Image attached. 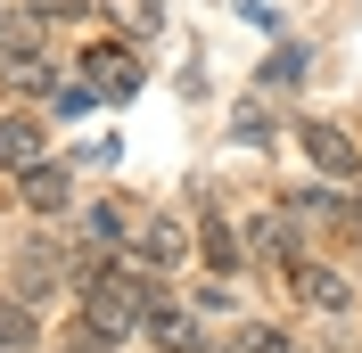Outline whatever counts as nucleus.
<instances>
[{"mask_svg": "<svg viewBox=\"0 0 362 353\" xmlns=\"http://www.w3.org/2000/svg\"><path fill=\"white\" fill-rule=\"evenodd\" d=\"M148 345H157V353H206L198 345V312H181V304L157 296V312H148Z\"/></svg>", "mask_w": 362, "mask_h": 353, "instance_id": "obj_12", "label": "nucleus"}, {"mask_svg": "<svg viewBox=\"0 0 362 353\" xmlns=\"http://www.w3.org/2000/svg\"><path fill=\"white\" fill-rule=\"evenodd\" d=\"M157 271H115V263H99V280L83 287V321L99 337H115V345H124V337H148V312H157Z\"/></svg>", "mask_w": 362, "mask_h": 353, "instance_id": "obj_1", "label": "nucleus"}, {"mask_svg": "<svg viewBox=\"0 0 362 353\" xmlns=\"http://www.w3.org/2000/svg\"><path fill=\"white\" fill-rule=\"evenodd\" d=\"M90 107H99V90H90V83H58V90H49V115H66V124L90 115Z\"/></svg>", "mask_w": 362, "mask_h": 353, "instance_id": "obj_18", "label": "nucleus"}, {"mask_svg": "<svg viewBox=\"0 0 362 353\" xmlns=\"http://www.w3.org/2000/svg\"><path fill=\"white\" fill-rule=\"evenodd\" d=\"M99 8H107V17L124 25V33H132V49L165 33V8H157V0H99Z\"/></svg>", "mask_w": 362, "mask_h": 353, "instance_id": "obj_16", "label": "nucleus"}, {"mask_svg": "<svg viewBox=\"0 0 362 353\" xmlns=\"http://www.w3.org/2000/svg\"><path fill=\"white\" fill-rule=\"evenodd\" d=\"M74 255H58V246H25L17 255V271H8V287H17V296H33V304H49V296H58V271H66Z\"/></svg>", "mask_w": 362, "mask_h": 353, "instance_id": "obj_10", "label": "nucleus"}, {"mask_svg": "<svg viewBox=\"0 0 362 353\" xmlns=\"http://www.w3.org/2000/svg\"><path fill=\"white\" fill-rule=\"evenodd\" d=\"M247 255H255V263H272V271H288V263H296V205H264V214H255Z\"/></svg>", "mask_w": 362, "mask_h": 353, "instance_id": "obj_7", "label": "nucleus"}, {"mask_svg": "<svg viewBox=\"0 0 362 353\" xmlns=\"http://www.w3.org/2000/svg\"><path fill=\"white\" fill-rule=\"evenodd\" d=\"M296 140H305V156H313L329 181H354L362 173V140L346 132V124H296Z\"/></svg>", "mask_w": 362, "mask_h": 353, "instance_id": "obj_5", "label": "nucleus"}, {"mask_svg": "<svg viewBox=\"0 0 362 353\" xmlns=\"http://www.w3.org/2000/svg\"><path fill=\"white\" fill-rule=\"evenodd\" d=\"M83 239L99 246V255H115V246H132V222H124V198H99V205H83Z\"/></svg>", "mask_w": 362, "mask_h": 353, "instance_id": "obj_14", "label": "nucleus"}, {"mask_svg": "<svg viewBox=\"0 0 362 353\" xmlns=\"http://www.w3.org/2000/svg\"><path fill=\"white\" fill-rule=\"evenodd\" d=\"M83 83L99 90V99H140L148 66H140L132 42H90V49H83Z\"/></svg>", "mask_w": 362, "mask_h": 353, "instance_id": "obj_2", "label": "nucleus"}, {"mask_svg": "<svg viewBox=\"0 0 362 353\" xmlns=\"http://www.w3.org/2000/svg\"><path fill=\"white\" fill-rule=\"evenodd\" d=\"M280 280H288V296H296L305 312H354V280H346L338 263H305V255H296Z\"/></svg>", "mask_w": 362, "mask_h": 353, "instance_id": "obj_3", "label": "nucleus"}, {"mask_svg": "<svg viewBox=\"0 0 362 353\" xmlns=\"http://www.w3.org/2000/svg\"><path fill=\"white\" fill-rule=\"evenodd\" d=\"M42 156H58L42 115H0V173H25V164H42Z\"/></svg>", "mask_w": 362, "mask_h": 353, "instance_id": "obj_6", "label": "nucleus"}, {"mask_svg": "<svg viewBox=\"0 0 362 353\" xmlns=\"http://www.w3.org/2000/svg\"><path fill=\"white\" fill-rule=\"evenodd\" d=\"M115 156H124V140H107V132H99V140H83V148H74V164H83V173H107Z\"/></svg>", "mask_w": 362, "mask_h": 353, "instance_id": "obj_20", "label": "nucleus"}, {"mask_svg": "<svg viewBox=\"0 0 362 353\" xmlns=\"http://www.w3.org/2000/svg\"><path fill=\"white\" fill-rule=\"evenodd\" d=\"M25 49H42V17L25 0H0V58H25Z\"/></svg>", "mask_w": 362, "mask_h": 353, "instance_id": "obj_15", "label": "nucleus"}, {"mask_svg": "<svg viewBox=\"0 0 362 353\" xmlns=\"http://www.w3.org/2000/svg\"><path fill=\"white\" fill-rule=\"evenodd\" d=\"M25 8H33L42 25H83L90 8H99V0H25Z\"/></svg>", "mask_w": 362, "mask_h": 353, "instance_id": "obj_19", "label": "nucleus"}, {"mask_svg": "<svg viewBox=\"0 0 362 353\" xmlns=\"http://www.w3.org/2000/svg\"><path fill=\"white\" fill-rule=\"evenodd\" d=\"M198 246H206V271H223V280H230V271H247V239H239L223 214L198 222Z\"/></svg>", "mask_w": 362, "mask_h": 353, "instance_id": "obj_13", "label": "nucleus"}, {"mask_svg": "<svg viewBox=\"0 0 362 353\" xmlns=\"http://www.w3.org/2000/svg\"><path fill=\"white\" fill-rule=\"evenodd\" d=\"M17 205H25V214H66V205H74V164H66V156L25 164V173H17Z\"/></svg>", "mask_w": 362, "mask_h": 353, "instance_id": "obj_4", "label": "nucleus"}, {"mask_svg": "<svg viewBox=\"0 0 362 353\" xmlns=\"http://www.w3.org/2000/svg\"><path fill=\"white\" fill-rule=\"evenodd\" d=\"M272 132H280V124H272V107H264V99H239V107H230V140H247V148H272Z\"/></svg>", "mask_w": 362, "mask_h": 353, "instance_id": "obj_17", "label": "nucleus"}, {"mask_svg": "<svg viewBox=\"0 0 362 353\" xmlns=\"http://www.w3.org/2000/svg\"><path fill=\"white\" fill-rule=\"evenodd\" d=\"M305 83H313V49L305 42H280L264 66H255V90H264V99H288V90H305Z\"/></svg>", "mask_w": 362, "mask_h": 353, "instance_id": "obj_9", "label": "nucleus"}, {"mask_svg": "<svg viewBox=\"0 0 362 353\" xmlns=\"http://www.w3.org/2000/svg\"><path fill=\"white\" fill-rule=\"evenodd\" d=\"M0 345H8V353H33V345H42V304L17 296V287H0Z\"/></svg>", "mask_w": 362, "mask_h": 353, "instance_id": "obj_11", "label": "nucleus"}, {"mask_svg": "<svg viewBox=\"0 0 362 353\" xmlns=\"http://www.w3.org/2000/svg\"><path fill=\"white\" fill-rule=\"evenodd\" d=\"M132 246H140V263H157V271H181V263H189V222H173V214H148Z\"/></svg>", "mask_w": 362, "mask_h": 353, "instance_id": "obj_8", "label": "nucleus"}, {"mask_svg": "<svg viewBox=\"0 0 362 353\" xmlns=\"http://www.w3.org/2000/svg\"><path fill=\"white\" fill-rule=\"evenodd\" d=\"M214 312H230V287H223V280L198 287V321H214Z\"/></svg>", "mask_w": 362, "mask_h": 353, "instance_id": "obj_21", "label": "nucleus"}]
</instances>
